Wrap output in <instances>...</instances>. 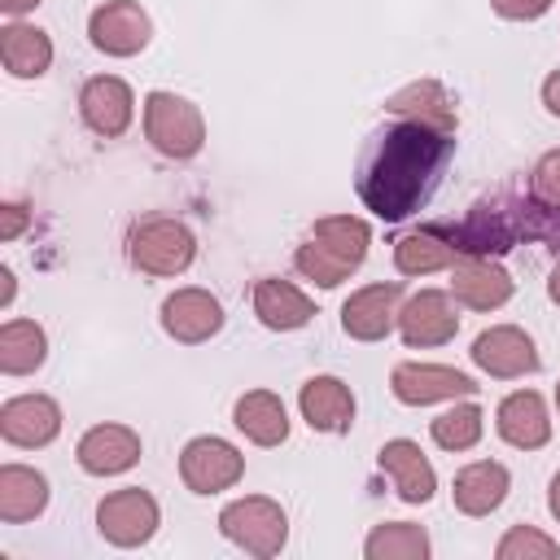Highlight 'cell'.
Instances as JSON below:
<instances>
[{
  "label": "cell",
  "instance_id": "cell-39",
  "mask_svg": "<svg viewBox=\"0 0 560 560\" xmlns=\"http://www.w3.org/2000/svg\"><path fill=\"white\" fill-rule=\"evenodd\" d=\"M547 508H551V516H556V525H560V472L551 477V490H547Z\"/></svg>",
  "mask_w": 560,
  "mask_h": 560
},
{
  "label": "cell",
  "instance_id": "cell-27",
  "mask_svg": "<svg viewBox=\"0 0 560 560\" xmlns=\"http://www.w3.org/2000/svg\"><path fill=\"white\" fill-rule=\"evenodd\" d=\"M48 359V332L35 319H4L0 324V372L31 376Z\"/></svg>",
  "mask_w": 560,
  "mask_h": 560
},
{
  "label": "cell",
  "instance_id": "cell-12",
  "mask_svg": "<svg viewBox=\"0 0 560 560\" xmlns=\"http://www.w3.org/2000/svg\"><path fill=\"white\" fill-rule=\"evenodd\" d=\"M158 319H162V332L175 337L179 346H201L223 328V302L210 289L188 284V289H175L162 302Z\"/></svg>",
  "mask_w": 560,
  "mask_h": 560
},
{
  "label": "cell",
  "instance_id": "cell-11",
  "mask_svg": "<svg viewBox=\"0 0 560 560\" xmlns=\"http://www.w3.org/2000/svg\"><path fill=\"white\" fill-rule=\"evenodd\" d=\"M398 332L411 350H429V346H446L459 332V311L451 289H420L402 302L398 311Z\"/></svg>",
  "mask_w": 560,
  "mask_h": 560
},
{
  "label": "cell",
  "instance_id": "cell-19",
  "mask_svg": "<svg viewBox=\"0 0 560 560\" xmlns=\"http://www.w3.org/2000/svg\"><path fill=\"white\" fill-rule=\"evenodd\" d=\"M494 429H499V438H503L508 446H516V451H538V446H547V442H551V416H547L542 394H534V389L508 394V398L499 402V411H494Z\"/></svg>",
  "mask_w": 560,
  "mask_h": 560
},
{
  "label": "cell",
  "instance_id": "cell-30",
  "mask_svg": "<svg viewBox=\"0 0 560 560\" xmlns=\"http://www.w3.org/2000/svg\"><path fill=\"white\" fill-rule=\"evenodd\" d=\"M429 433L442 451H472L486 433V416H481L477 402H455V407H446L442 416L429 420Z\"/></svg>",
  "mask_w": 560,
  "mask_h": 560
},
{
  "label": "cell",
  "instance_id": "cell-7",
  "mask_svg": "<svg viewBox=\"0 0 560 560\" xmlns=\"http://www.w3.org/2000/svg\"><path fill=\"white\" fill-rule=\"evenodd\" d=\"M88 39L105 57H136L153 39V22L140 9V0H105L88 18Z\"/></svg>",
  "mask_w": 560,
  "mask_h": 560
},
{
  "label": "cell",
  "instance_id": "cell-16",
  "mask_svg": "<svg viewBox=\"0 0 560 560\" xmlns=\"http://www.w3.org/2000/svg\"><path fill=\"white\" fill-rule=\"evenodd\" d=\"M376 464H381V472L394 481V494H398L402 503H429V499H433L438 472H433L429 455L420 451V442H411V438H389V442L381 446Z\"/></svg>",
  "mask_w": 560,
  "mask_h": 560
},
{
  "label": "cell",
  "instance_id": "cell-3",
  "mask_svg": "<svg viewBox=\"0 0 560 560\" xmlns=\"http://www.w3.org/2000/svg\"><path fill=\"white\" fill-rule=\"evenodd\" d=\"M219 534L228 542H236L245 556H258V560H271L284 551L289 542V516L276 499L267 494H245V499H232L223 512H219Z\"/></svg>",
  "mask_w": 560,
  "mask_h": 560
},
{
  "label": "cell",
  "instance_id": "cell-14",
  "mask_svg": "<svg viewBox=\"0 0 560 560\" xmlns=\"http://www.w3.org/2000/svg\"><path fill=\"white\" fill-rule=\"evenodd\" d=\"M131 114H136V96L131 88L118 79V74H92L83 88H79V118L101 136V140H114L131 127Z\"/></svg>",
  "mask_w": 560,
  "mask_h": 560
},
{
  "label": "cell",
  "instance_id": "cell-1",
  "mask_svg": "<svg viewBox=\"0 0 560 560\" xmlns=\"http://www.w3.org/2000/svg\"><path fill=\"white\" fill-rule=\"evenodd\" d=\"M451 153H455V131H438L429 122L402 118L398 127L376 136L363 162V175H359L363 206L385 223L416 214L433 197Z\"/></svg>",
  "mask_w": 560,
  "mask_h": 560
},
{
  "label": "cell",
  "instance_id": "cell-41",
  "mask_svg": "<svg viewBox=\"0 0 560 560\" xmlns=\"http://www.w3.org/2000/svg\"><path fill=\"white\" fill-rule=\"evenodd\" d=\"M556 411H560V385H556Z\"/></svg>",
  "mask_w": 560,
  "mask_h": 560
},
{
  "label": "cell",
  "instance_id": "cell-8",
  "mask_svg": "<svg viewBox=\"0 0 560 560\" xmlns=\"http://www.w3.org/2000/svg\"><path fill=\"white\" fill-rule=\"evenodd\" d=\"M389 389L398 402L407 407H429V402H455V398H472L477 394V381L459 368H446V363H398L389 372Z\"/></svg>",
  "mask_w": 560,
  "mask_h": 560
},
{
  "label": "cell",
  "instance_id": "cell-18",
  "mask_svg": "<svg viewBox=\"0 0 560 560\" xmlns=\"http://www.w3.org/2000/svg\"><path fill=\"white\" fill-rule=\"evenodd\" d=\"M464 258L459 241L451 228H411L394 241V267L398 276H429V271H451Z\"/></svg>",
  "mask_w": 560,
  "mask_h": 560
},
{
  "label": "cell",
  "instance_id": "cell-38",
  "mask_svg": "<svg viewBox=\"0 0 560 560\" xmlns=\"http://www.w3.org/2000/svg\"><path fill=\"white\" fill-rule=\"evenodd\" d=\"M9 302H13V271L0 267V306H9Z\"/></svg>",
  "mask_w": 560,
  "mask_h": 560
},
{
  "label": "cell",
  "instance_id": "cell-5",
  "mask_svg": "<svg viewBox=\"0 0 560 560\" xmlns=\"http://www.w3.org/2000/svg\"><path fill=\"white\" fill-rule=\"evenodd\" d=\"M162 525V508L149 490L122 486L96 503V529L114 547H144Z\"/></svg>",
  "mask_w": 560,
  "mask_h": 560
},
{
  "label": "cell",
  "instance_id": "cell-29",
  "mask_svg": "<svg viewBox=\"0 0 560 560\" xmlns=\"http://www.w3.org/2000/svg\"><path fill=\"white\" fill-rule=\"evenodd\" d=\"M363 556L368 560H424L429 534L424 525H411V521H381L363 538Z\"/></svg>",
  "mask_w": 560,
  "mask_h": 560
},
{
  "label": "cell",
  "instance_id": "cell-35",
  "mask_svg": "<svg viewBox=\"0 0 560 560\" xmlns=\"http://www.w3.org/2000/svg\"><path fill=\"white\" fill-rule=\"evenodd\" d=\"M26 206L22 201H4L0 206V241H18L22 236V228H26Z\"/></svg>",
  "mask_w": 560,
  "mask_h": 560
},
{
  "label": "cell",
  "instance_id": "cell-32",
  "mask_svg": "<svg viewBox=\"0 0 560 560\" xmlns=\"http://www.w3.org/2000/svg\"><path fill=\"white\" fill-rule=\"evenodd\" d=\"M556 551H560V542L534 525H512L494 547L499 560H556Z\"/></svg>",
  "mask_w": 560,
  "mask_h": 560
},
{
  "label": "cell",
  "instance_id": "cell-37",
  "mask_svg": "<svg viewBox=\"0 0 560 560\" xmlns=\"http://www.w3.org/2000/svg\"><path fill=\"white\" fill-rule=\"evenodd\" d=\"M39 0H0V13L4 18H22V13H31Z\"/></svg>",
  "mask_w": 560,
  "mask_h": 560
},
{
  "label": "cell",
  "instance_id": "cell-20",
  "mask_svg": "<svg viewBox=\"0 0 560 560\" xmlns=\"http://www.w3.org/2000/svg\"><path fill=\"white\" fill-rule=\"evenodd\" d=\"M298 411L315 433H346L354 424V394L341 376H311L298 389Z\"/></svg>",
  "mask_w": 560,
  "mask_h": 560
},
{
  "label": "cell",
  "instance_id": "cell-23",
  "mask_svg": "<svg viewBox=\"0 0 560 560\" xmlns=\"http://www.w3.org/2000/svg\"><path fill=\"white\" fill-rule=\"evenodd\" d=\"M0 61H4V70L13 74V79H39V74H48V66H52V39H48V31H39V26H31V22H4L0 26Z\"/></svg>",
  "mask_w": 560,
  "mask_h": 560
},
{
  "label": "cell",
  "instance_id": "cell-31",
  "mask_svg": "<svg viewBox=\"0 0 560 560\" xmlns=\"http://www.w3.org/2000/svg\"><path fill=\"white\" fill-rule=\"evenodd\" d=\"M293 267L306 276V280H315L319 289H337L341 280H350V262H341L332 249H324L319 241H302L298 245V254H293Z\"/></svg>",
  "mask_w": 560,
  "mask_h": 560
},
{
  "label": "cell",
  "instance_id": "cell-10",
  "mask_svg": "<svg viewBox=\"0 0 560 560\" xmlns=\"http://www.w3.org/2000/svg\"><path fill=\"white\" fill-rule=\"evenodd\" d=\"M468 359L486 376H499V381H516V376H529V372L542 368V359L534 350V337L516 324H490L486 332H477Z\"/></svg>",
  "mask_w": 560,
  "mask_h": 560
},
{
  "label": "cell",
  "instance_id": "cell-21",
  "mask_svg": "<svg viewBox=\"0 0 560 560\" xmlns=\"http://www.w3.org/2000/svg\"><path fill=\"white\" fill-rule=\"evenodd\" d=\"M512 490V472L499 459H472L455 472L451 481V499L464 516H490Z\"/></svg>",
  "mask_w": 560,
  "mask_h": 560
},
{
  "label": "cell",
  "instance_id": "cell-6",
  "mask_svg": "<svg viewBox=\"0 0 560 560\" xmlns=\"http://www.w3.org/2000/svg\"><path fill=\"white\" fill-rule=\"evenodd\" d=\"M245 477V455L228 442V438H192L184 451H179V481L192 490V494H219V490H232L236 481Z\"/></svg>",
  "mask_w": 560,
  "mask_h": 560
},
{
  "label": "cell",
  "instance_id": "cell-9",
  "mask_svg": "<svg viewBox=\"0 0 560 560\" xmlns=\"http://www.w3.org/2000/svg\"><path fill=\"white\" fill-rule=\"evenodd\" d=\"M398 311H402V284L376 280V284L354 289L341 302V328L354 341H385L398 328Z\"/></svg>",
  "mask_w": 560,
  "mask_h": 560
},
{
  "label": "cell",
  "instance_id": "cell-13",
  "mask_svg": "<svg viewBox=\"0 0 560 560\" xmlns=\"http://www.w3.org/2000/svg\"><path fill=\"white\" fill-rule=\"evenodd\" d=\"M61 433V407L48 394H13L0 407V438L22 451H39Z\"/></svg>",
  "mask_w": 560,
  "mask_h": 560
},
{
  "label": "cell",
  "instance_id": "cell-22",
  "mask_svg": "<svg viewBox=\"0 0 560 560\" xmlns=\"http://www.w3.org/2000/svg\"><path fill=\"white\" fill-rule=\"evenodd\" d=\"M254 315L262 328L271 332H293V328H306L315 319V302L293 284V280H280V276H262L254 284Z\"/></svg>",
  "mask_w": 560,
  "mask_h": 560
},
{
  "label": "cell",
  "instance_id": "cell-25",
  "mask_svg": "<svg viewBox=\"0 0 560 560\" xmlns=\"http://www.w3.org/2000/svg\"><path fill=\"white\" fill-rule=\"evenodd\" d=\"M385 109L398 114V118L429 122V127H438V131H455V127H459L455 101H451V92H446L438 79H416V83H407L402 92H394V96L385 101Z\"/></svg>",
  "mask_w": 560,
  "mask_h": 560
},
{
  "label": "cell",
  "instance_id": "cell-24",
  "mask_svg": "<svg viewBox=\"0 0 560 560\" xmlns=\"http://www.w3.org/2000/svg\"><path fill=\"white\" fill-rule=\"evenodd\" d=\"M232 424L254 446H280L289 438V411H284L280 394H271V389H245L232 407Z\"/></svg>",
  "mask_w": 560,
  "mask_h": 560
},
{
  "label": "cell",
  "instance_id": "cell-17",
  "mask_svg": "<svg viewBox=\"0 0 560 560\" xmlns=\"http://www.w3.org/2000/svg\"><path fill=\"white\" fill-rule=\"evenodd\" d=\"M451 298L468 311H499L512 298V276L486 254H468L451 267Z\"/></svg>",
  "mask_w": 560,
  "mask_h": 560
},
{
  "label": "cell",
  "instance_id": "cell-36",
  "mask_svg": "<svg viewBox=\"0 0 560 560\" xmlns=\"http://www.w3.org/2000/svg\"><path fill=\"white\" fill-rule=\"evenodd\" d=\"M542 105H547V114L560 118V70H551V74L542 79Z\"/></svg>",
  "mask_w": 560,
  "mask_h": 560
},
{
  "label": "cell",
  "instance_id": "cell-2",
  "mask_svg": "<svg viewBox=\"0 0 560 560\" xmlns=\"http://www.w3.org/2000/svg\"><path fill=\"white\" fill-rule=\"evenodd\" d=\"M127 258L144 276H184L197 258V236L184 219L149 214L127 232Z\"/></svg>",
  "mask_w": 560,
  "mask_h": 560
},
{
  "label": "cell",
  "instance_id": "cell-40",
  "mask_svg": "<svg viewBox=\"0 0 560 560\" xmlns=\"http://www.w3.org/2000/svg\"><path fill=\"white\" fill-rule=\"evenodd\" d=\"M547 298L560 306V258H556V267H551V276H547Z\"/></svg>",
  "mask_w": 560,
  "mask_h": 560
},
{
  "label": "cell",
  "instance_id": "cell-4",
  "mask_svg": "<svg viewBox=\"0 0 560 560\" xmlns=\"http://www.w3.org/2000/svg\"><path fill=\"white\" fill-rule=\"evenodd\" d=\"M144 136L162 158L188 162L206 144V118L188 96L175 92H149L144 96Z\"/></svg>",
  "mask_w": 560,
  "mask_h": 560
},
{
  "label": "cell",
  "instance_id": "cell-34",
  "mask_svg": "<svg viewBox=\"0 0 560 560\" xmlns=\"http://www.w3.org/2000/svg\"><path fill=\"white\" fill-rule=\"evenodd\" d=\"M490 9L499 18H508V22H534V18H542L551 9V0H490Z\"/></svg>",
  "mask_w": 560,
  "mask_h": 560
},
{
  "label": "cell",
  "instance_id": "cell-26",
  "mask_svg": "<svg viewBox=\"0 0 560 560\" xmlns=\"http://www.w3.org/2000/svg\"><path fill=\"white\" fill-rule=\"evenodd\" d=\"M48 508V477L26 464H4L0 468V521L22 525L35 521Z\"/></svg>",
  "mask_w": 560,
  "mask_h": 560
},
{
  "label": "cell",
  "instance_id": "cell-28",
  "mask_svg": "<svg viewBox=\"0 0 560 560\" xmlns=\"http://www.w3.org/2000/svg\"><path fill=\"white\" fill-rule=\"evenodd\" d=\"M311 241H319L324 249H332L341 262H350L359 271L368 258V245H372V228L359 214H324V219H315Z\"/></svg>",
  "mask_w": 560,
  "mask_h": 560
},
{
  "label": "cell",
  "instance_id": "cell-33",
  "mask_svg": "<svg viewBox=\"0 0 560 560\" xmlns=\"http://www.w3.org/2000/svg\"><path fill=\"white\" fill-rule=\"evenodd\" d=\"M529 192L542 210L560 214V149H547L529 171Z\"/></svg>",
  "mask_w": 560,
  "mask_h": 560
},
{
  "label": "cell",
  "instance_id": "cell-15",
  "mask_svg": "<svg viewBox=\"0 0 560 560\" xmlns=\"http://www.w3.org/2000/svg\"><path fill=\"white\" fill-rule=\"evenodd\" d=\"M140 451L144 446H140V433L131 424H92L79 438L74 459L92 477H118V472H127V468L140 464Z\"/></svg>",
  "mask_w": 560,
  "mask_h": 560
}]
</instances>
